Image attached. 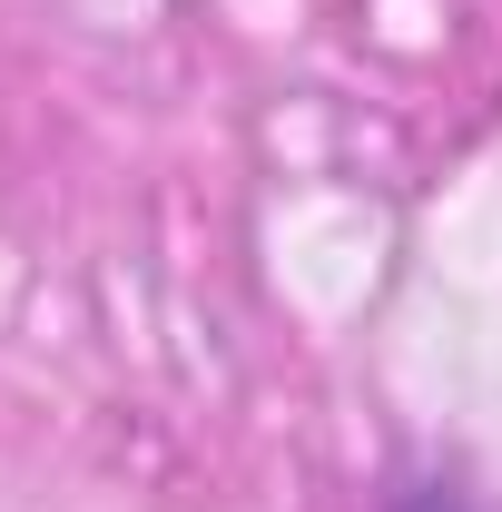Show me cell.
I'll return each mask as SVG.
<instances>
[{
	"label": "cell",
	"instance_id": "1",
	"mask_svg": "<svg viewBox=\"0 0 502 512\" xmlns=\"http://www.w3.org/2000/svg\"><path fill=\"white\" fill-rule=\"evenodd\" d=\"M384 512H473V493H453V483H404Z\"/></svg>",
	"mask_w": 502,
	"mask_h": 512
}]
</instances>
